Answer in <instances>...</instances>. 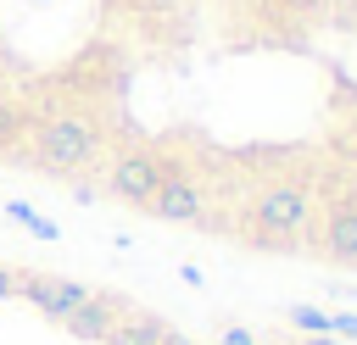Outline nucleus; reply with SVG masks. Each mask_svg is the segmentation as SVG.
<instances>
[{
  "label": "nucleus",
  "mask_w": 357,
  "mask_h": 345,
  "mask_svg": "<svg viewBox=\"0 0 357 345\" xmlns=\"http://www.w3.org/2000/svg\"><path fill=\"white\" fill-rule=\"evenodd\" d=\"M173 339V328L162 323V317H151V312H128L123 306V317L112 323V334L100 339V345H167Z\"/></svg>",
  "instance_id": "nucleus-7"
},
{
  "label": "nucleus",
  "mask_w": 357,
  "mask_h": 345,
  "mask_svg": "<svg viewBox=\"0 0 357 345\" xmlns=\"http://www.w3.org/2000/svg\"><path fill=\"white\" fill-rule=\"evenodd\" d=\"M162 172H167V167H162L151 150H123V156H112V167H106V195L145 211L151 195H156V184H162Z\"/></svg>",
  "instance_id": "nucleus-3"
},
{
  "label": "nucleus",
  "mask_w": 357,
  "mask_h": 345,
  "mask_svg": "<svg viewBox=\"0 0 357 345\" xmlns=\"http://www.w3.org/2000/svg\"><path fill=\"white\" fill-rule=\"evenodd\" d=\"M117 317H123V300H112V295H89V300L67 317V328H73L78 339H106Z\"/></svg>",
  "instance_id": "nucleus-8"
},
{
  "label": "nucleus",
  "mask_w": 357,
  "mask_h": 345,
  "mask_svg": "<svg viewBox=\"0 0 357 345\" xmlns=\"http://www.w3.org/2000/svg\"><path fill=\"white\" fill-rule=\"evenodd\" d=\"M218 345H257V339H251L245 328H223V334H218Z\"/></svg>",
  "instance_id": "nucleus-12"
},
{
  "label": "nucleus",
  "mask_w": 357,
  "mask_h": 345,
  "mask_svg": "<svg viewBox=\"0 0 357 345\" xmlns=\"http://www.w3.org/2000/svg\"><path fill=\"white\" fill-rule=\"evenodd\" d=\"M290 323H296V328L324 334V328H329V312H318V306H296V312H290Z\"/></svg>",
  "instance_id": "nucleus-9"
},
{
  "label": "nucleus",
  "mask_w": 357,
  "mask_h": 345,
  "mask_svg": "<svg viewBox=\"0 0 357 345\" xmlns=\"http://www.w3.org/2000/svg\"><path fill=\"white\" fill-rule=\"evenodd\" d=\"M312 250L329 256V262L357 267V206H335V211H324V223H318V234H312Z\"/></svg>",
  "instance_id": "nucleus-6"
},
{
  "label": "nucleus",
  "mask_w": 357,
  "mask_h": 345,
  "mask_svg": "<svg viewBox=\"0 0 357 345\" xmlns=\"http://www.w3.org/2000/svg\"><path fill=\"white\" fill-rule=\"evenodd\" d=\"M167 345H190V339H178V334H173V339H167Z\"/></svg>",
  "instance_id": "nucleus-14"
},
{
  "label": "nucleus",
  "mask_w": 357,
  "mask_h": 345,
  "mask_svg": "<svg viewBox=\"0 0 357 345\" xmlns=\"http://www.w3.org/2000/svg\"><path fill=\"white\" fill-rule=\"evenodd\" d=\"M279 6H290V11H318L324 0H279Z\"/></svg>",
  "instance_id": "nucleus-13"
},
{
  "label": "nucleus",
  "mask_w": 357,
  "mask_h": 345,
  "mask_svg": "<svg viewBox=\"0 0 357 345\" xmlns=\"http://www.w3.org/2000/svg\"><path fill=\"white\" fill-rule=\"evenodd\" d=\"M22 156H28V167H39V172L73 178V172L95 167V156H100V128H95L89 117H78V111H56V117H45V122L28 128Z\"/></svg>",
  "instance_id": "nucleus-1"
},
{
  "label": "nucleus",
  "mask_w": 357,
  "mask_h": 345,
  "mask_svg": "<svg viewBox=\"0 0 357 345\" xmlns=\"http://www.w3.org/2000/svg\"><path fill=\"white\" fill-rule=\"evenodd\" d=\"M145 211L162 217V223H206V189H201L190 172H173V167H167Z\"/></svg>",
  "instance_id": "nucleus-5"
},
{
  "label": "nucleus",
  "mask_w": 357,
  "mask_h": 345,
  "mask_svg": "<svg viewBox=\"0 0 357 345\" xmlns=\"http://www.w3.org/2000/svg\"><path fill=\"white\" fill-rule=\"evenodd\" d=\"M17 295L33 306V312H45L50 323H67L95 289L89 284H78V278H56V273H22L17 267Z\"/></svg>",
  "instance_id": "nucleus-4"
},
{
  "label": "nucleus",
  "mask_w": 357,
  "mask_h": 345,
  "mask_svg": "<svg viewBox=\"0 0 357 345\" xmlns=\"http://www.w3.org/2000/svg\"><path fill=\"white\" fill-rule=\"evenodd\" d=\"M11 295H17V267L0 262V300H11Z\"/></svg>",
  "instance_id": "nucleus-11"
},
{
  "label": "nucleus",
  "mask_w": 357,
  "mask_h": 345,
  "mask_svg": "<svg viewBox=\"0 0 357 345\" xmlns=\"http://www.w3.org/2000/svg\"><path fill=\"white\" fill-rule=\"evenodd\" d=\"M123 6H145V0H123Z\"/></svg>",
  "instance_id": "nucleus-15"
},
{
  "label": "nucleus",
  "mask_w": 357,
  "mask_h": 345,
  "mask_svg": "<svg viewBox=\"0 0 357 345\" xmlns=\"http://www.w3.org/2000/svg\"><path fill=\"white\" fill-rule=\"evenodd\" d=\"M245 217H251V239L279 250V245H290V239H301V234L312 228L318 195H312L307 184H296V178H268V184L251 195Z\"/></svg>",
  "instance_id": "nucleus-2"
},
{
  "label": "nucleus",
  "mask_w": 357,
  "mask_h": 345,
  "mask_svg": "<svg viewBox=\"0 0 357 345\" xmlns=\"http://www.w3.org/2000/svg\"><path fill=\"white\" fill-rule=\"evenodd\" d=\"M6 211H11V217H17V223H28V228H33V234H56V223H45V217H39V211H28V206H22V200H11V206H6Z\"/></svg>",
  "instance_id": "nucleus-10"
}]
</instances>
